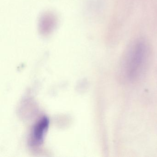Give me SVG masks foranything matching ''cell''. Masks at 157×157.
I'll list each match as a JSON object with an SVG mask.
<instances>
[{
	"instance_id": "7a4b0ae2",
	"label": "cell",
	"mask_w": 157,
	"mask_h": 157,
	"mask_svg": "<svg viewBox=\"0 0 157 157\" xmlns=\"http://www.w3.org/2000/svg\"><path fill=\"white\" fill-rule=\"evenodd\" d=\"M49 125L48 117H44L35 125L32 134V143L34 145H38L43 142L44 136Z\"/></svg>"
},
{
	"instance_id": "6da1fadb",
	"label": "cell",
	"mask_w": 157,
	"mask_h": 157,
	"mask_svg": "<svg viewBox=\"0 0 157 157\" xmlns=\"http://www.w3.org/2000/svg\"><path fill=\"white\" fill-rule=\"evenodd\" d=\"M150 49L147 41L137 38L129 45L124 55L122 63V73L129 81H134L143 75L147 67Z\"/></svg>"
}]
</instances>
